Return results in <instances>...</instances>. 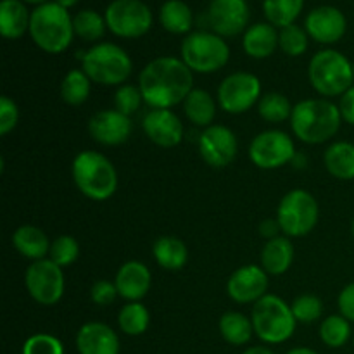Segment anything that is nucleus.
I'll list each match as a JSON object with an SVG mask.
<instances>
[{
    "label": "nucleus",
    "instance_id": "1",
    "mask_svg": "<svg viewBox=\"0 0 354 354\" xmlns=\"http://www.w3.org/2000/svg\"><path fill=\"white\" fill-rule=\"evenodd\" d=\"M144 102L152 109H171L194 90V75L178 57H158L145 64L138 76Z\"/></svg>",
    "mask_w": 354,
    "mask_h": 354
},
{
    "label": "nucleus",
    "instance_id": "2",
    "mask_svg": "<svg viewBox=\"0 0 354 354\" xmlns=\"http://www.w3.org/2000/svg\"><path fill=\"white\" fill-rule=\"evenodd\" d=\"M342 123L339 106L327 99H306L294 106L290 128L301 142L310 145L328 142Z\"/></svg>",
    "mask_w": 354,
    "mask_h": 354
},
{
    "label": "nucleus",
    "instance_id": "3",
    "mask_svg": "<svg viewBox=\"0 0 354 354\" xmlns=\"http://www.w3.org/2000/svg\"><path fill=\"white\" fill-rule=\"evenodd\" d=\"M30 37L47 54H61L75 38L73 17L57 2L41 3L31 12Z\"/></svg>",
    "mask_w": 354,
    "mask_h": 354
},
{
    "label": "nucleus",
    "instance_id": "4",
    "mask_svg": "<svg viewBox=\"0 0 354 354\" xmlns=\"http://www.w3.org/2000/svg\"><path fill=\"white\" fill-rule=\"evenodd\" d=\"M73 180L88 199L107 201L118 189V173L113 162L97 151H83L73 161Z\"/></svg>",
    "mask_w": 354,
    "mask_h": 354
},
{
    "label": "nucleus",
    "instance_id": "5",
    "mask_svg": "<svg viewBox=\"0 0 354 354\" xmlns=\"http://www.w3.org/2000/svg\"><path fill=\"white\" fill-rule=\"evenodd\" d=\"M82 68L93 83L104 86H121L130 78L133 62L128 52L120 45L104 41L83 52Z\"/></svg>",
    "mask_w": 354,
    "mask_h": 354
},
{
    "label": "nucleus",
    "instance_id": "6",
    "mask_svg": "<svg viewBox=\"0 0 354 354\" xmlns=\"http://www.w3.org/2000/svg\"><path fill=\"white\" fill-rule=\"evenodd\" d=\"M310 83L320 95H344L354 83L353 62L334 48H325L311 57L308 66Z\"/></svg>",
    "mask_w": 354,
    "mask_h": 354
},
{
    "label": "nucleus",
    "instance_id": "7",
    "mask_svg": "<svg viewBox=\"0 0 354 354\" xmlns=\"http://www.w3.org/2000/svg\"><path fill=\"white\" fill-rule=\"evenodd\" d=\"M254 334L266 344H282L289 341L296 330L292 308L279 296L266 294L252 306L251 315Z\"/></svg>",
    "mask_w": 354,
    "mask_h": 354
},
{
    "label": "nucleus",
    "instance_id": "8",
    "mask_svg": "<svg viewBox=\"0 0 354 354\" xmlns=\"http://www.w3.org/2000/svg\"><path fill=\"white\" fill-rule=\"evenodd\" d=\"M182 61L192 73L211 75L225 68L230 59V47L223 37L213 31H194L182 41Z\"/></svg>",
    "mask_w": 354,
    "mask_h": 354
},
{
    "label": "nucleus",
    "instance_id": "9",
    "mask_svg": "<svg viewBox=\"0 0 354 354\" xmlns=\"http://www.w3.org/2000/svg\"><path fill=\"white\" fill-rule=\"evenodd\" d=\"M320 207L315 196L304 189H294L282 197L277 209V221L286 237H304L317 227Z\"/></svg>",
    "mask_w": 354,
    "mask_h": 354
},
{
    "label": "nucleus",
    "instance_id": "10",
    "mask_svg": "<svg viewBox=\"0 0 354 354\" xmlns=\"http://www.w3.org/2000/svg\"><path fill=\"white\" fill-rule=\"evenodd\" d=\"M104 17L107 30L120 38H140L152 28V12L142 0H113Z\"/></svg>",
    "mask_w": 354,
    "mask_h": 354
},
{
    "label": "nucleus",
    "instance_id": "11",
    "mask_svg": "<svg viewBox=\"0 0 354 354\" xmlns=\"http://www.w3.org/2000/svg\"><path fill=\"white\" fill-rule=\"evenodd\" d=\"M28 294L41 306H54L64 296V273L50 258L33 261L24 273Z\"/></svg>",
    "mask_w": 354,
    "mask_h": 354
},
{
    "label": "nucleus",
    "instance_id": "12",
    "mask_svg": "<svg viewBox=\"0 0 354 354\" xmlns=\"http://www.w3.org/2000/svg\"><path fill=\"white\" fill-rule=\"evenodd\" d=\"M261 99V82L256 75L237 71L228 75L218 86V104L228 114H242Z\"/></svg>",
    "mask_w": 354,
    "mask_h": 354
},
{
    "label": "nucleus",
    "instance_id": "13",
    "mask_svg": "<svg viewBox=\"0 0 354 354\" xmlns=\"http://www.w3.org/2000/svg\"><path fill=\"white\" fill-rule=\"evenodd\" d=\"M249 158L261 169L282 168L296 158L294 140L282 130L261 131L249 145Z\"/></svg>",
    "mask_w": 354,
    "mask_h": 354
},
{
    "label": "nucleus",
    "instance_id": "14",
    "mask_svg": "<svg viewBox=\"0 0 354 354\" xmlns=\"http://www.w3.org/2000/svg\"><path fill=\"white\" fill-rule=\"evenodd\" d=\"M237 137L223 124H211L204 128L199 137V152L203 161L211 168H227L237 158Z\"/></svg>",
    "mask_w": 354,
    "mask_h": 354
},
{
    "label": "nucleus",
    "instance_id": "15",
    "mask_svg": "<svg viewBox=\"0 0 354 354\" xmlns=\"http://www.w3.org/2000/svg\"><path fill=\"white\" fill-rule=\"evenodd\" d=\"M251 10L245 0H211L207 9V23L213 33L220 37H237L245 33Z\"/></svg>",
    "mask_w": 354,
    "mask_h": 354
},
{
    "label": "nucleus",
    "instance_id": "16",
    "mask_svg": "<svg viewBox=\"0 0 354 354\" xmlns=\"http://www.w3.org/2000/svg\"><path fill=\"white\" fill-rule=\"evenodd\" d=\"M268 273L258 265H245L235 270L227 282V292L239 304H256L266 296Z\"/></svg>",
    "mask_w": 354,
    "mask_h": 354
},
{
    "label": "nucleus",
    "instance_id": "17",
    "mask_svg": "<svg viewBox=\"0 0 354 354\" xmlns=\"http://www.w3.org/2000/svg\"><path fill=\"white\" fill-rule=\"evenodd\" d=\"M308 37L324 45L337 44L348 30V19L337 7L320 6L311 10L304 21Z\"/></svg>",
    "mask_w": 354,
    "mask_h": 354
},
{
    "label": "nucleus",
    "instance_id": "18",
    "mask_svg": "<svg viewBox=\"0 0 354 354\" xmlns=\"http://www.w3.org/2000/svg\"><path fill=\"white\" fill-rule=\"evenodd\" d=\"M133 124L131 118L116 109H104L93 114L88 121V133L102 145H121L130 138Z\"/></svg>",
    "mask_w": 354,
    "mask_h": 354
},
{
    "label": "nucleus",
    "instance_id": "19",
    "mask_svg": "<svg viewBox=\"0 0 354 354\" xmlns=\"http://www.w3.org/2000/svg\"><path fill=\"white\" fill-rule=\"evenodd\" d=\"M142 128L152 144L171 149L182 142L183 124L171 109H151L142 120Z\"/></svg>",
    "mask_w": 354,
    "mask_h": 354
},
{
    "label": "nucleus",
    "instance_id": "20",
    "mask_svg": "<svg viewBox=\"0 0 354 354\" xmlns=\"http://www.w3.org/2000/svg\"><path fill=\"white\" fill-rule=\"evenodd\" d=\"M114 283H116L120 297L130 301V303H137L142 297L147 296V292L151 290V270L144 263L131 259V261H127L120 266Z\"/></svg>",
    "mask_w": 354,
    "mask_h": 354
},
{
    "label": "nucleus",
    "instance_id": "21",
    "mask_svg": "<svg viewBox=\"0 0 354 354\" xmlns=\"http://www.w3.org/2000/svg\"><path fill=\"white\" fill-rule=\"evenodd\" d=\"M76 349L80 354H120V339L109 325L88 322L76 334Z\"/></svg>",
    "mask_w": 354,
    "mask_h": 354
},
{
    "label": "nucleus",
    "instance_id": "22",
    "mask_svg": "<svg viewBox=\"0 0 354 354\" xmlns=\"http://www.w3.org/2000/svg\"><path fill=\"white\" fill-rule=\"evenodd\" d=\"M244 52L252 59H266L279 47V33L270 23H256L245 30L242 37Z\"/></svg>",
    "mask_w": 354,
    "mask_h": 354
},
{
    "label": "nucleus",
    "instance_id": "23",
    "mask_svg": "<svg viewBox=\"0 0 354 354\" xmlns=\"http://www.w3.org/2000/svg\"><path fill=\"white\" fill-rule=\"evenodd\" d=\"M294 261V245L289 237L279 235L270 239L261 251V268L268 275H283L292 266Z\"/></svg>",
    "mask_w": 354,
    "mask_h": 354
},
{
    "label": "nucleus",
    "instance_id": "24",
    "mask_svg": "<svg viewBox=\"0 0 354 354\" xmlns=\"http://www.w3.org/2000/svg\"><path fill=\"white\" fill-rule=\"evenodd\" d=\"M31 12L21 0H2L0 3V33L7 40H17L30 31Z\"/></svg>",
    "mask_w": 354,
    "mask_h": 354
},
{
    "label": "nucleus",
    "instance_id": "25",
    "mask_svg": "<svg viewBox=\"0 0 354 354\" xmlns=\"http://www.w3.org/2000/svg\"><path fill=\"white\" fill-rule=\"evenodd\" d=\"M12 244L21 256L38 261V259H45V256L48 254L52 242H48L47 235L41 228L33 227V225H23L14 232Z\"/></svg>",
    "mask_w": 354,
    "mask_h": 354
},
{
    "label": "nucleus",
    "instance_id": "26",
    "mask_svg": "<svg viewBox=\"0 0 354 354\" xmlns=\"http://www.w3.org/2000/svg\"><path fill=\"white\" fill-rule=\"evenodd\" d=\"M152 256H154L156 263L161 268L169 270V272H176V270H182L187 265L189 249H187L183 241L166 235V237H159L154 242V245H152Z\"/></svg>",
    "mask_w": 354,
    "mask_h": 354
},
{
    "label": "nucleus",
    "instance_id": "27",
    "mask_svg": "<svg viewBox=\"0 0 354 354\" xmlns=\"http://www.w3.org/2000/svg\"><path fill=\"white\" fill-rule=\"evenodd\" d=\"M324 162L327 171L337 180H354V144L334 142L325 151Z\"/></svg>",
    "mask_w": 354,
    "mask_h": 354
},
{
    "label": "nucleus",
    "instance_id": "28",
    "mask_svg": "<svg viewBox=\"0 0 354 354\" xmlns=\"http://www.w3.org/2000/svg\"><path fill=\"white\" fill-rule=\"evenodd\" d=\"M183 111L190 123L196 127H211L216 116V102L209 92L203 88H194L183 100Z\"/></svg>",
    "mask_w": 354,
    "mask_h": 354
},
{
    "label": "nucleus",
    "instance_id": "29",
    "mask_svg": "<svg viewBox=\"0 0 354 354\" xmlns=\"http://www.w3.org/2000/svg\"><path fill=\"white\" fill-rule=\"evenodd\" d=\"M159 21L168 33L187 35L192 30L194 14L183 0H166L159 10Z\"/></svg>",
    "mask_w": 354,
    "mask_h": 354
},
{
    "label": "nucleus",
    "instance_id": "30",
    "mask_svg": "<svg viewBox=\"0 0 354 354\" xmlns=\"http://www.w3.org/2000/svg\"><path fill=\"white\" fill-rule=\"evenodd\" d=\"M252 332H254L252 322L239 311H228L220 318V334L228 344H248L252 337Z\"/></svg>",
    "mask_w": 354,
    "mask_h": 354
},
{
    "label": "nucleus",
    "instance_id": "31",
    "mask_svg": "<svg viewBox=\"0 0 354 354\" xmlns=\"http://www.w3.org/2000/svg\"><path fill=\"white\" fill-rule=\"evenodd\" d=\"M304 0H263V12L270 24L275 28H286L303 12Z\"/></svg>",
    "mask_w": 354,
    "mask_h": 354
},
{
    "label": "nucleus",
    "instance_id": "32",
    "mask_svg": "<svg viewBox=\"0 0 354 354\" xmlns=\"http://www.w3.org/2000/svg\"><path fill=\"white\" fill-rule=\"evenodd\" d=\"M149 324H151V313L140 301L124 304L120 310V315H118L120 330L123 334L131 335V337L144 334L149 328Z\"/></svg>",
    "mask_w": 354,
    "mask_h": 354
},
{
    "label": "nucleus",
    "instance_id": "33",
    "mask_svg": "<svg viewBox=\"0 0 354 354\" xmlns=\"http://www.w3.org/2000/svg\"><path fill=\"white\" fill-rule=\"evenodd\" d=\"M90 83H92V80L86 76L83 69L68 71L61 83L62 100L69 106H82L90 97Z\"/></svg>",
    "mask_w": 354,
    "mask_h": 354
},
{
    "label": "nucleus",
    "instance_id": "34",
    "mask_svg": "<svg viewBox=\"0 0 354 354\" xmlns=\"http://www.w3.org/2000/svg\"><path fill=\"white\" fill-rule=\"evenodd\" d=\"M294 106L283 93L268 92L258 102V114L268 123H283L292 116Z\"/></svg>",
    "mask_w": 354,
    "mask_h": 354
},
{
    "label": "nucleus",
    "instance_id": "35",
    "mask_svg": "<svg viewBox=\"0 0 354 354\" xmlns=\"http://www.w3.org/2000/svg\"><path fill=\"white\" fill-rule=\"evenodd\" d=\"M75 35L85 41H97L106 33V17L92 9H83L73 17Z\"/></svg>",
    "mask_w": 354,
    "mask_h": 354
},
{
    "label": "nucleus",
    "instance_id": "36",
    "mask_svg": "<svg viewBox=\"0 0 354 354\" xmlns=\"http://www.w3.org/2000/svg\"><path fill=\"white\" fill-rule=\"evenodd\" d=\"M320 337L328 348H342L351 339V322L339 315H330L320 325Z\"/></svg>",
    "mask_w": 354,
    "mask_h": 354
},
{
    "label": "nucleus",
    "instance_id": "37",
    "mask_svg": "<svg viewBox=\"0 0 354 354\" xmlns=\"http://www.w3.org/2000/svg\"><path fill=\"white\" fill-rule=\"evenodd\" d=\"M308 33L297 24L282 28L279 31V47L289 57H299L308 48Z\"/></svg>",
    "mask_w": 354,
    "mask_h": 354
},
{
    "label": "nucleus",
    "instance_id": "38",
    "mask_svg": "<svg viewBox=\"0 0 354 354\" xmlns=\"http://www.w3.org/2000/svg\"><path fill=\"white\" fill-rule=\"evenodd\" d=\"M80 256V244L76 239L71 235H61V237L54 239L50 244V251H48V258L61 268L71 266L73 263L78 259Z\"/></svg>",
    "mask_w": 354,
    "mask_h": 354
},
{
    "label": "nucleus",
    "instance_id": "39",
    "mask_svg": "<svg viewBox=\"0 0 354 354\" xmlns=\"http://www.w3.org/2000/svg\"><path fill=\"white\" fill-rule=\"evenodd\" d=\"M290 308H292L296 322H301V324H313L324 313V303L320 297L313 296V294H303V296L296 297Z\"/></svg>",
    "mask_w": 354,
    "mask_h": 354
},
{
    "label": "nucleus",
    "instance_id": "40",
    "mask_svg": "<svg viewBox=\"0 0 354 354\" xmlns=\"http://www.w3.org/2000/svg\"><path fill=\"white\" fill-rule=\"evenodd\" d=\"M142 100H144V97H142V92L138 86L121 85L116 90V93H114V109L123 113L124 116L131 118V114H135L138 111Z\"/></svg>",
    "mask_w": 354,
    "mask_h": 354
},
{
    "label": "nucleus",
    "instance_id": "41",
    "mask_svg": "<svg viewBox=\"0 0 354 354\" xmlns=\"http://www.w3.org/2000/svg\"><path fill=\"white\" fill-rule=\"evenodd\" d=\"M23 354H64V348L54 335L35 334L24 342Z\"/></svg>",
    "mask_w": 354,
    "mask_h": 354
},
{
    "label": "nucleus",
    "instance_id": "42",
    "mask_svg": "<svg viewBox=\"0 0 354 354\" xmlns=\"http://www.w3.org/2000/svg\"><path fill=\"white\" fill-rule=\"evenodd\" d=\"M17 121H19V109H17L16 102L9 97H0V135L6 137L10 131L16 128Z\"/></svg>",
    "mask_w": 354,
    "mask_h": 354
},
{
    "label": "nucleus",
    "instance_id": "43",
    "mask_svg": "<svg viewBox=\"0 0 354 354\" xmlns=\"http://www.w3.org/2000/svg\"><path fill=\"white\" fill-rule=\"evenodd\" d=\"M118 296L120 294H118L116 283L109 282V280H99L90 289V297H92V301L97 306H109L111 303H114Z\"/></svg>",
    "mask_w": 354,
    "mask_h": 354
},
{
    "label": "nucleus",
    "instance_id": "44",
    "mask_svg": "<svg viewBox=\"0 0 354 354\" xmlns=\"http://www.w3.org/2000/svg\"><path fill=\"white\" fill-rule=\"evenodd\" d=\"M337 304L342 317L348 318L349 322H353L354 324V282L349 283V286H346L344 289L341 290Z\"/></svg>",
    "mask_w": 354,
    "mask_h": 354
},
{
    "label": "nucleus",
    "instance_id": "45",
    "mask_svg": "<svg viewBox=\"0 0 354 354\" xmlns=\"http://www.w3.org/2000/svg\"><path fill=\"white\" fill-rule=\"evenodd\" d=\"M339 111H341L342 121H346V123L354 127V85L344 93V95H341Z\"/></svg>",
    "mask_w": 354,
    "mask_h": 354
},
{
    "label": "nucleus",
    "instance_id": "46",
    "mask_svg": "<svg viewBox=\"0 0 354 354\" xmlns=\"http://www.w3.org/2000/svg\"><path fill=\"white\" fill-rule=\"evenodd\" d=\"M280 230V225H279V221L277 220H265L261 223V227H259V232H261V235L263 237H268V241L270 239H275V237H279V235H277V232Z\"/></svg>",
    "mask_w": 354,
    "mask_h": 354
},
{
    "label": "nucleus",
    "instance_id": "47",
    "mask_svg": "<svg viewBox=\"0 0 354 354\" xmlns=\"http://www.w3.org/2000/svg\"><path fill=\"white\" fill-rule=\"evenodd\" d=\"M242 354H275L272 351V349L265 348V346H252V348L245 349Z\"/></svg>",
    "mask_w": 354,
    "mask_h": 354
},
{
    "label": "nucleus",
    "instance_id": "48",
    "mask_svg": "<svg viewBox=\"0 0 354 354\" xmlns=\"http://www.w3.org/2000/svg\"><path fill=\"white\" fill-rule=\"evenodd\" d=\"M54 2H57L59 6H62L64 7V9H71V7H75L76 3L80 2V0H54Z\"/></svg>",
    "mask_w": 354,
    "mask_h": 354
},
{
    "label": "nucleus",
    "instance_id": "49",
    "mask_svg": "<svg viewBox=\"0 0 354 354\" xmlns=\"http://www.w3.org/2000/svg\"><path fill=\"white\" fill-rule=\"evenodd\" d=\"M287 354H318V353L313 351V349H310V348H294V349H290Z\"/></svg>",
    "mask_w": 354,
    "mask_h": 354
},
{
    "label": "nucleus",
    "instance_id": "50",
    "mask_svg": "<svg viewBox=\"0 0 354 354\" xmlns=\"http://www.w3.org/2000/svg\"><path fill=\"white\" fill-rule=\"evenodd\" d=\"M21 2H24V3H35V6H41V3H47L48 0H21Z\"/></svg>",
    "mask_w": 354,
    "mask_h": 354
},
{
    "label": "nucleus",
    "instance_id": "51",
    "mask_svg": "<svg viewBox=\"0 0 354 354\" xmlns=\"http://www.w3.org/2000/svg\"><path fill=\"white\" fill-rule=\"evenodd\" d=\"M351 230H353V237H354V220H353V225H351Z\"/></svg>",
    "mask_w": 354,
    "mask_h": 354
},
{
    "label": "nucleus",
    "instance_id": "52",
    "mask_svg": "<svg viewBox=\"0 0 354 354\" xmlns=\"http://www.w3.org/2000/svg\"><path fill=\"white\" fill-rule=\"evenodd\" d=\"M353 76H354V62H353Z\"/></svg>",
    "mask_w": 354,
    "mask_h": 354
},
{
    "label": "nucleus",
    "instance_id": "53",
    "mask_svg": "<svg viewBox=\"0 0 354 354\" xmlns=\"http://www.w3.org/2000/svg\"><path fill=\"white\" fill-rule=\"evenodd\" d=\"M353 344H354V337H353Z\"/></svg>",
    "mask_w": 354,
    "mask_h": 354
}]
</instances>
